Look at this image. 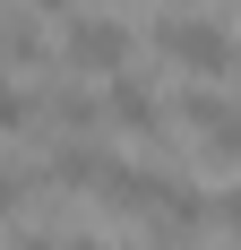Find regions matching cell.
Wrapping results in <instances>:
<instances>
[{
  "instance_id": "cell-2",
  "label": "cell",
  "mask_w": 241,
  "mask_h": 250,
  "mask_svg": "<svg viewBox=\"0 0 241 250\" xmlns=\"http://www.w3.org/2000/svg\"><path fill=\"white\" fill-rule=\"evenodd\" d=\"M129 61H138V26L112 18V9H78V18L60 26V78H78V86H86V78L112 86Z\"/></svg>"
},
{
  "instance_id": "cell-4",
  "label": "cell",
  "mask_w": 241,
  "mask_h": 250,
  "mask_svg": "<svg viewBox=\"0 0 241 250\" xmlns=\"http://www.w3.org/2000/svg\"><path fill=\"white\" fill-rule=\"evenodd\" d=\"M190 147H198V164H207V173H233V164H241V95H224L216 112L190 129Z\"/></svg>"
},
{
  "instance_id": "cell-3",
  "label": "cell",
  "mask_w": 241,
  "mask_h": 250,
  "mask_svg": "<svg viewBox=\"0 0 241 250\" xmlns=\"http://www.w3.org/2000/svg\"><path fill=\"white\" fill-rule=\"evenodd\" d=\"M103 129H120V138H138V147H164L172 138V112H164V86L138 69H120L112 86H103Z\"/></svg>"
},
{
  "instance_id": "cell-6",
  "label": "cell",
  "mask_w": 241,
  "mask_h": 250,
  "mask_svg": "<svg viewBox=\"0 0 241 250\" xmlns=\"http://www.w3.org/2000/svg\"><path fill=\"white\" fill-rule=\"evenodd\" d=\"M0 138H35V86H18L9 69H0Z\"/></svg>"
},
{
  "instance_id": "cell-1",
  "label": "cell",
  "mask_w": 241,
  "mask_h": 250,
  "mask_svg": "<svg viewBox=\"0 0 241 250\" xmlns=\"http://www.w3.org/2000/svg\"><path fill=\"white\" fill-rule=\"evenodd\" d=\"M138 43L155 52V61H172L190 86H216V78H233V69H241V35H233L224 18H207V9H164Z\"/></svg>"
},
{
  "instance_id": "cell-5",
  "label": "cell",
  "mask_w": 241,
  "mask_h": 250,
  "mask_svg": "<svg viewBox=\"0 0 241 250\" xmlns=\"http://www.w3.org/2000/svg\"><path fill=\"white\" fill-rule=\"evenodd\" d=\"M43 61H52L43 18H35V9H0V69L18 78V69H43Z\"/></svg>"
},
{
  "instance_id": "cell-7",
  "label": "cell",
  "mask_w": 241,
  "mask_h": 250,
  "mask_svg": "<svg viewBox=\"0 0 241 250\" xmlns=\"http://www.w3.org/2000/svg\"><path fill=\"white\" fill-rule=\"evenodd\" d=\"M164 9H198V0H164Z\"/></svg>"
}]
</instances>
